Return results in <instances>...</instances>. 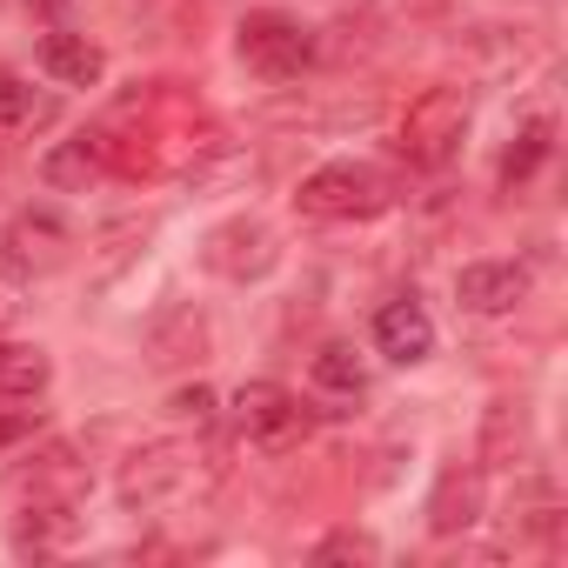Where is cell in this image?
Listing matches in <instances>:
<instances>
[{"mask_svg": "<svg viewBox=\"0 0 568 568\" xmlns=\"http://www.w3.org/2000/svg\"><path fill=\"white\" fill-rule=\"evenodd\" d=\"M295 207L315 221H375L395 207V181L368 161H328L295 187Z\"/></svg>", "mask_w": 568, "mask_h": 568, "instance_id": "7a4b0ae2", "label": "cell"}, {"mask_svg": "<svg viewBox=\"0 0 568 568\" xmlns=\"http://www.w3.org/2000/svg\"><path fill=\"white\" fill-rule=\"evenodd\" d=\"M462 134H468V94L462 88H422L395 128V148L415 168H448L462 154Z\"/></svg>", "mask_w": 568, "mask_h": 568, "instance_id": "277c9868", "label": "cell"}, {"mask_svg": "<svg viewBox=\"0 0 568 568\" xmlns=\"http://www.w3.org/2000/svg\"><path fill=\"white\" fill-rule=\"evenodd\" d=\"M227 415H234L241 442H254V448H267V455L302 448V442H308V428H315L308 402H302L295 388H281V382H241Z\"/></svg>", "mask_w": 568, "mask_h": 568, "instance_id": "5b68a950", "label": "cell"}, {"mask_svg": "<svg viewBox=\"0 0 568 568\" xmlns=\"http://www.w3.org/2000/svg\"><path fill=\"white\" fill-rule=\"evenodd\" d=\"M308 375H315L322 395H362V388H368V362H362L348 342H322L315 362H308Z\"/></svg>", "mask_w": 568, "mask_h": 568, "instance_id": "e0dca14e", "label": "cell"}, {"mask_svg": "<svg viewBox=\"0 0 568 568\" xmlns=\"http://www.w3.org/2000/svg\"><path fill=\"white\" fill-rule=\"evenodd\" d=\"M54 94H34L14 68H0V128L8 134H34V128H54Z\"/></svg>", "mask_w": 568, "mask_h": 568, "instance_id": "2e32d148", "label": "cell"}, {"mask_svg": "<svg viewBox=\"0 0 568 568\" xmlns=\"http://www.w3.org/2000/svg\"><path fill=\"white\" fill-rule=\"evenodd\" d=\"M375 355H388L395 368H415V362L435 355V322H428V308L415 295H402V302H388L375 315Z\"/></svg>", "mask_w": 568, "mask_h": 568, "instance_id": "30bf717a", "label": "cell"}, {"mask_svg": "<svg viewBox=\"0 0 568 568\" xmlns=\"http://www.w3.org/2000/svg\"><path fill=\"white\" fill-rule=\"evenodd\" d=\"M168 415H174L181 428H187V422H194V428H214V388H201V382H194V388H174V395H168Z\"/></svg>", "mask_w": 568, "mask_h": 568, "instance_id": "44dd1931", "label": "cell"}, {"mask_svg": "<svg viewBox=\"0 0 568 568\" xmlns=\"http://www.w3.org/2000/svg\"><path fill=\"white\" fill-rule=\"evenodd\" d=\"M28 8H34V14H48V21H61V14L74 8V0H28Z\"/></svg>", "mask_w": 568, "mask_h": 568, "instance_id": "603a6c76", "label": "cell"}, {"mask_svg": "<svg viewBox=\"0 0 568 568\" xmlns=\"http://www.w3.org/2000/svg\"><path fill=\"white\" fill-rule=\"evenodd\" d=\"M274 261H281L274 227L267 221H247V214L207 227V241H201V267L221 274V281H261V274H274Z\"/></svg>", "mask_w": 568, "mask_h": 568, "instance_id": "52a82bcc", "label": "cell"}, {"mask_svg": "<svg viewBox=\"0 0 568 568\" xmlns=\"http://www.w3.org/2000/svg\"><path fill=\"white\" fill-rule=\"evenodd\" d=\"M201 462H214V455H201L187 435H181V442H148V448H134L128 468H121V508L148 515V508H168V501L194 495V488H201Z\"/></svg>", "mask_w": 568, "mask_h": 568, "instance_id": "3957f363", "label": "cell"}, {"mask_svg": "<svg viewBox=\"0 0 568 568\" xmlns=\"http://www.w3.org/2000/svg\"><path fill=\"white\" fill-rule=\"evenodd\" d=\"M14 308H21V302H14V288L0 281V322H14Z\"/></svg>", "mask_w": 568, "mask_h": 568, "instance_id": "cb8c5ba5", "label": "cell"}, {"mask_svg": "<svg viewBox=\"0 0 568 568\" xmlns=\"http://www.w3.org/2000/svg\"><path fill=\"white\" fill-rule=\"evenodd\" d=\"M54 382V362L41 342H8L0 335V402H41Z\"/></svg>", "mask_w": 568, "mask_h": 568, "instance_id": "4fadbf2b", "label": "cell"}, {"mask_svg": "<svg viewBox=\"0 0 568 568\" xmlns=\"http://www.w3.org/2000/svg\"><path fill=\"white\" fill-rule=\"evenodd\" d=\"M41 68H48V81H61V88H101L108 54H101V41L74 34V28H48V34H41Z\"/></svg>", "mask_w": 568, "mask_h": 568, "instance_id": "8fae6325", "label": "cell"}, {"mask_svg": "<svg viewBox=\"0 0 568 568\" xmlns=\"http://www.w3.org/2000/svg\"><path fill=\"white\" fill-rule=\"evenodd\" d=\"M408 8H415V14H442V0H408Z\"/></svg>", "mask_w": 568, "mask_h": 568, "instance_id": "d4e9b609", "label": "cell"}, {"mask_svg": "<svg viewBox=\"0 0 568 568\" xmlns=\"http://www.w3.org/2000/svg\"><path fill=\"white\" fill-rule=\"evenodd\" d=\"M481 521V475L475 468H448L435 481V501H428V528L435 535H462Z\"/></svg>", "mask_w": 568, "mask_h": 568, "instance_id": "5bb4252c", "label": "cell"}, {"mask_svg": "<svg viewBox=\"0 0 568 568\" xmlns=\"http://www.w3.org/2000/svg\"><path fill=\"white\" fill-rule=\"evenodd\" d=\"M548 154H555V121H548V114H528V121L515 128L508 154H501V187H521V181H535Z\"/></svg>", "mask_w": 568, "mask_h": 568, "instance_id": "9a60e30c", "label": "cell"}, {"mask_svg": "<svg viewBox=\"0 0 568 568\" xmlns=\"http://www.w3.org/2000/svg\"><path fill=\"white\" fill-rule=\"evenodd\" d=\"M134 234H148V221H121V227H108V234H101V247H108V254H101L94 281H114V274H121V267L134 261V247H128Z\"/></svg>", "mask_w": 568, "mask_h": 568, "instance_id": "ffe728a7", "label": "cell"}, {"mask_svg": "<svg viewBox=\"0 0 568 568\" xmlns=\"http://www.w3.org/2000/svg\"><path fill=\"white\" fill-rule=\"evenodd\" d=\"M88 462L74 455V448H41L28 468H21V481H14V495H21V508H81L88 501Z\"/></svg>", "mask_w": 568, "mask_h": 568, "instance_id": "ba28073f", "label": "cell"}, {"mask_svg": "<svg viewBox=\"0 0 568 568\" xmlns=\"http://www.w3.org/2000/svg\"><path fill=\"white\" fill-rule=\"evenodd\" d=\"M234 54L247 61V74H261V81H274V88H288V81H302V74L315 68L322 41H315V28H308L302 14L254 8V14L234 28Z\"/></svg>", "mask_w": 568, "mask_h": 568, "instance_id": "6da1fadb", "label": "cell"}, {"mask_svg": "<svg viewBox=\"0 0 568 568\" xmlns=\"http://www.w3.org/2000/svg\"><path fill=\"white\" fill-rule=\"evenodd\" d=\"M382 548L368 541V535H328L322 548H315V561H375Z\"/></svg>", "mask_w": 568, "mask_h": 568, "instance_id": "7402d4cb", "label": "cell"}, {"mask_svg": "<svg viewBox=\"0 0 568 568\" xmlns=\"http://www.w3.org/2000/svg\"><path fill=\"white\" fill-rule=\"evenodd\" d=\"M41 435V408H28V402H0V455H14L21 442H34Z\"/></svg>", "mask_w": 568, "mask_h": 568, "instance_id": "d6986e66", "label": "cell"}, {"mask_svg": "<svg viewBox=\"0 0 568 568\" xmlns=\"http://www.w3.org/2000/svg\"><path fill=\"white\" fill-rule=\"evenodd\" d=\"M101 174H108V141H101V128H94V134H74V141H61V148L41 154V181L61 187V194H81V187L101 181Z\"/></svg>", "mask_w": 568, "mask_h": 568, "instance_id": "7c38bea8", "label": "cell"}, {"mask_svg": "<svg viewBox=\"0 0 568 568\" xmlns=\"http://www.w3.org/2000/svg\"><path fill=\"white\" fill-rule=\"evenodd\" d=\"M528 288H535V281H528L521 261H468L455 274V302L468 315H515L528 302Z\"/></svg>", "mask_w": 568, "mask_h": 568, "instance_id": "9c48e42d", "label": "cell"}, {"mask_svg": "<svg viewBox=\"0 0 568 568\" xmlns=\"http://www.w3.org/2000/svg\"><path fill=\"white\" fill-rule=\"evenodd\" d=\"M515 455H521V415L508 402H495L488 408V428H481V462L488 468H515Z\"/></svg>", "mask_w": 568, "mask_h": 568, "instance_id": "ac0fdd59", "label": "cell"}, {"mask_svg": "<svg viewBox=\"0 0 568 568\" xmlns=\"http://www.w3.org/2000/svg\"><path fill=\"white\" fill-rule=\"evenodd\" d=\"M74 254V227L54 207H21L0 227V267L8 274H54Z\"/></svg>", "mask_w": 568, "mask_h": 568, "instance_id": "8992f818", "label": "cell"}]
</instances>
